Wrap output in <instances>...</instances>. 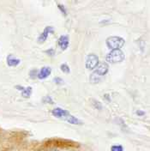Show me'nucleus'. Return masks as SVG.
<instances>
[{"instance_id": "obj_1", "label": "nucleus", "mask_w": 150, "mask_h": 151, "mask_svg": "<svg viewBox=\"0 0 150 151\" xmlns=\"http://www.w3.org/2000/svg\"><path fill=\"white\" fill-rule=\"evenodd\" d=\"M124 59V53L120 49L118 50H112L106 55V61L112 64L120 63Z\"/></svg>"}, {"instance_id": "obj_2", "label": "nucleus", "mask_w": 150, "mask_h": 151, "mask_svg": "<svg viewBox=\"0 0 150 151\" xmlns=\"http://www.w3.org/2000/svg\"><path fill=\"white\" fill-rule=\"evenodd\" d=\"M125 40L122 37L118 36H110L106 39V46L112 50L120 49L124 45Z\"/></svg>"}, {"instance_id": "obj_3", "label": "nucleus", "mask_w": 150, "mask_h": 151, "mask_svg": "<svg viewBox=\"0 0 150 151\" xmlns=\"http://www.w3.org/2000/svg\"><path fill=\"white\" fill-rule=\"evenodd\" d=\"M99 65V58L94 53H90L86 58V67L89 70H94Z\"/></svg>"}, {"instance_id": "obj_4", "label": "nucleus", "mask_w": 150, "mask_h": 151, "mask_svg": "<svg viewBox=\"0 0 150 151\" xmlns=\"http://www.w3.org/2000/svg\"><path fill=\"white\" fill-rule=\"evenodd\" d=\"M54 33V28L53 27H52V26H47L44 29V31L39 35V36L38 37V42L39 43V44H41V43H44L46 40H47V37H48V35H50V34H53Z\"/></svg>"}, {"instance_id": "obj_5", "label": "nucleus", "mask_w": 150, "mask_h": 151, "mask_svg": "<svg viewBox=\"0 0 150 151\" xmlns=\"http://www.w3.org/2000/svg\"><path fill=\"white\" fill-rule=\"evenodd\" d=\"M95 69H96V70H94V72H95L98 76H100V77H102L103 76H105L107 72H108L109 65H107V63L102 62V63H100V65H98Z\"/></svg>"}, {"instance_id": "obj_6", "label": "nucleus", "mask_w": 150, "mask_h": 151, "mask_svg": "<svg viewBox=\"0 0 150 151\" xmlns=\"http://www.w3.org/2000/svg\"><path fill=\"white\" fill-rule=\"evenodd\" d=\"M51 73H52V68L48 66H44L38 71L37 77L40 80H43V79L47 78L51 75Z\"/></svg>"}, {"instance_id": "obj_7", "label": "nucleus", "mask_w": 150, "mask_h": 151, "mask_svg": "<svg viewBox=\"0 0 150 151\" xmlns=\"http://www.w3.org/2000/svg\"><path fill=\"white\" fill-rule=\"evenodd\" d=\"M16 88L22 93V96L24 98H29L32 94V91H33L32 87H23L21 85H17Z\"/></svg>"}, {"instance_id": "obj_8", "label": "nucleus", "mask_w": 150, "mask_h": 151, "mask_svg": "<svg viewBox=\"0 0 150 151\" xmlns=\"http://www.w3.org/2000/svg\"><path fill=\"white\" fill-rule=\"evenodd\" d=\"M52 114L54 117L59 118V119H61V118H66V117H68L69 115H70V113H69L67 110H65V109L60 108V107H56V108H54V109L52 111Z\"/></svg>"}, {"instance_id": "obj_9", "label": "nucleus", "mask_w": 150, "mask_h": 151, "mask_svg": "<svg viewBox=\"0 0 150 151\" xmlns=\"http://www.w3.org/2000/svg\"><path fill=\"white\" fill-rule=\"evenodd\" d=\"M57 44H58V47L61 48V50H63V51L66 50L70 44L69 37L67 35H61L57 40Z\"/></svg>"}, {"instance_id": "obj_10", "label": "nucleus", "mask_w": 150, "mask_h": 151, "mask_svg": "<svg viewBox=\"0 0 150 151\" xmlns=\"http://www.w3.org/2000/svg\"><path fill=\"white\" fill-rule=\"evenodd\" d=\"M6 61H7V65L10 67H16L20 65V63H21V60L12 54H9L7 56Z\"/></svg>"}, {"instance_id": "obj_11", "label": "nucleus", "mask_w": 150, "mask_h": 151, "mask_svg": "<svg viewBox=\"0 0 150 151\" xmlns=\"http://www.w3.org/2000/svg\"><path fill=\"white\" fill-rule=\"evenodd\" d=\"M66 121L69 122L70 124H82L83 122L78 119L77 118H75V116H72V115H69L68 117H66Z\"/></svg>"}, {"instance_id": "obj_12", "label": "nucleus", "mask_w": 150, "mask_h": 151, "mask_svg": "<svg viewBox=\"0 0 150 151\" xmlns=\"http://www.w3.org/2000/svg\"><path fill=\"white\" fill-rule=\"evenodd\" d=\"M89 80H90V83H91L95 84V83H98L101 80V77H100V76L97 75V74L94 71V72L90 75Z\"/></svg>"}, {"instance_id": "obj_13", "label": "nucleus", "mask_w": 150, "mask_h": 151, "mask_svg": "<svg viewBox=\"0 0 150 151\" xmlns=\"http://www.w3.org/2000/svg\"><path fill=\"white\" fill-rule=\"evenodd\" d=\"M92 105H93V106H94L95 109H97V110H102V104L100 103L99 101H96V100L93 99L92 100Z\"/></svg>"}, {"instance_id": "obj_14", "label": "nucleus", "mask_w": 150, "mask_h": 151, "mask_svg": "<svg viewBox=\"0 0 150 151\" xmlns=\"http://www.w3.org/2000/svg\"><path fill=\"white\" fill-rule=\"evenodd\" d=\"M60 70H61L63 72H65V73H70V67L67 65L66 64H63V65H60Z\"/></svg>"}, {"instance_id": "obj_15", "label": "nucleus", "mask_w": 150, "mask_h": 151, "mask_svg": "<svg viewBox=\"0 0 150 151\" xmlns=\"http://www.w3.org/2000/svg\"><path fill=\"white\" fill-rule=\"evenodd\" d=\"M57 8H58V9L61 11V13H62V14H64V16H65V17L67 16V9H66V8L65 7V5L60 4H57Z\"/></svg>"}, {"instance_id": "obj_16", "label": "nucleus", "mask_w": 150, "mask_h": 151, "mask_svg": "<svg viewBox=\"0 0 150 151\" xmlns=\"http://www.w3.org/2000/svg\"><path fill=\"white\" fill-rule=\"evenodd\" d=\"M53 82H54L57 85H63L64 84V83H65V81H64L61 77H58V76L53 78Z\"/></svg>"}, {"instance_id": "obj_17", "label": "nucleus", "mask_w": 150, "mask_h": 151, "mask_svg": "<svg viewBox=\"0 0 150 151\" xmlns=\"http://www.w3.org/2000/svg\"><path fill=\"white\" fill-rule=\"evenodd\" d=\"M43 102L47 104H54V102H53V100H52V97H51V96H49V95H47V96L43 99Z\"/></svg>"}, {"instance_id": "obj_18", "label": "nucleus", "mask_w": 150, "mask_h": 151, "mask_svg": "<svg viewBox=\"0 0 150 151\" xmlns=\"http://www.w3.org/2000/svg\"><path fill=\"white\" fill-rule=\"evenodd\" d=\"M45 53H47V55H49V56L52 57L54 56V54H55V50H54V48H49V49H47L45 51Z\"/></svg>"}, {"instance_id": "obj_19", "label": "nucleus", "mask_w": 150, "mask_h": 151, "mask_svg": "<svg viewBox=\"0 0 150 151\" xmlns=\"http://www.w3.org/2000/svg\"><path fill=\"white\" fill-rule=\"evenodd\" d=\"M37 74H38V70H36V69H34V70H32L30 71V73H29L30 77H31L32 79H34L35 77H37Z\"/></svg>"}, {"instance_id": "obj_20", "label": "nucleus", "mask_w": 150, "mask_h": 151, "mask_svg": "<svg viewBox=\"0 0 150 151\" xmlns=\"http://www.w3.org/2000/svg\"><path fill=\"white\" fill-rule=\"evenodd\" d=\"M112 151H123V147L121 145H114L112 147Z\"/></svg>"}, {"instance_id": "obj_21", "label": "nucleus", "mask_w": 150, "mask_h": 151, "mask_svg": "<svg viewBox=\"0 0 150 151\" xmlns=\"http://www.w3.org/2000/svg\"><path fill=\"white\" fill-rule=\"evenodd\" d=\"M136 114L138 115V116H140V117H142V116L145 115V112H143V111H141V110H137V111L136 112Z\"/></svg>"}, {"instance_id": "obj_22", "label": "nucleus", "mask_w": 150, "mask_h": 151, "mask_svg": "<svg viewBox=\"0 0 150 151\" xmlns=\"http://www.w3.org/2000/svg\"><path fill=\"white\" fill-rule=\"evenodd\" d=\"M104 98L107 101H111V97H110V95L108 94H106L104 95Z\"/></svg>"}]
</instances>
